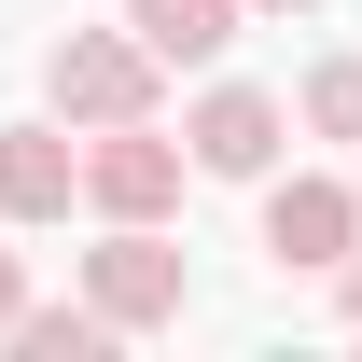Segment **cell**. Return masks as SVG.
Segmentation results:
<instances>
[{"mask_svg": "<svg viewBox=\"0 0 362 362\" xmlns=\"http://www.w3.org/2000/svg\"><path fill=\"white\" fill-rule=\"evenodd\" d=\"M349 237H362V195H349V181H279V195H265V251H279V265H349Z\"/></svg>", "mask_w": 362, "mask_h": 362, "instance_id": "5", "label": "cell"}, {"mask_svg": "<svg viewBox=\"0 0 362 362\" xmlns=\"http://www.w3.org/2000/svg\"><path fill=\"white\" fill-rule=\"evenodd\" d=\"M126 42L153 56V70H195V56L237 42V0H126Z\"/></svg>", "mask_w": 362, "mask_h": 362, "instance_id": "7", "label": "cell"}, {"mask_svg": "<svg viewBox=\"0 0 362 362\" xmlns=\"http://www.w3.org/2000/svg\"><path fill=\"white\" fill-rule=\"evenodd\" d=\"M181 293H195V279H181V251L153 223H112L84 251V307L112 320V334H153V320H181Z\"/></svg>", "mask_w": 362, "mask_h": 362, "instance_id": "1", "label": "cell"}, {"mask_svg": "<svg viewBox=\"0 0 362 362\" xmlns=\"http://www.w3.org/2000/svg\"><path fill=\"white\" fill-rule=\"evenodd\" d=\"M42 98L70 126H126V112H153V56H139L126 28H70V42L42 56Z\"/></svg>", "mask_w": 362, "mask_h": 362, "instance_id": "2", "label": "cell"}, {"mask_svg": "<svg viewBox=\"0 0 362 362\" xmlns=\"http://www.w3.org/2000/svg\"><path fill=\"white\" fill-rule=\"evenodd\" d=\"M14 307H28V265H14V251H0V334H14Z\"/></svg>", "mask_w": 362, "mask_h": 362, "instance_id": "10", "label": "cell"}, {"mask_svg": "<svg viewBox=\"0 0 362 362\" xmlns=\"http://www.w3.org/2000/svg\"><path fill=\"white\" fill-rule=\"evenodd\" d=\"M181 153H195L209 181H265V168H279V98L209 84V98H195V126H181Z\"/></svg>", "mask_w": 362, "mask_h": 362, "instance_id": "4", "label": "cell"}, {"mask_svg": "<svg viewBox=\"0 0 362 362\" xmlns=\"http://www.w3.org/2000/svg\"><path fill=\"white\" fill-rule=\"evenodd\" d=\"M307 126H320V139H362V56L307 70Z\"/></svg>", "mask_w": 362, "mask_h": 362, "instance_id": "9", "label": "cell"}, {"mask_svg": "<svg viewBox=\"0 0 362 362\" xmlns=\"http://www.w3.org/2000/svg\"><path fill=\"white\" fill-rule=\"evenodd\" d=\"M265 14H307V0H265Z\"/></svg>", "mask_w": 362, "mask_h": 362, "instance_id": "12", "label": "cell"}, {"mask_svg": "<svg viewBox=\"0 0 362 362\" xmlns=\"http://www.w3.org/2000/svg\"><path fill=\"white\" fill-rule=\"evenodd\" d=\"M14 349H28V362H98L112 320H98V307H14Z\"/></svg>", "mask_w": 362, "mask_h": 362, "instance_id": "8", "label": "cell"}, {"mask_svg": "<svg viewBox=\"0 0 362 362\" xmlns=\"http://www.w3.org/2000/svg\"><path fill=\"white\" fill-rule=\"evenodd\" d=\"M84 195L112 209V223H168V209H181V139H153V112L98 126L84 139Z\"/></svg>", "mask_w": 362, "mask_h": 362, "instance_id": "3", "label": "cell"}, {"mask_svg": "<svg viewBox=\"0 0 362 362\" xmlns=\"http://www.w3.org/2000/svg\"><path fill=\"white\" fill-rule=\"evenodd\" d=\"M334 293H349V320H362V251H349V265H334Z\"/></svg>", "mask_w": 362, "mask_h": 362, "instance_id": "11", "label": "cell"}, {"mask_svg": "<svg viewBox=\"0 0 362 362\" xmlns=\"http://www.w3.org/2000/svg\"><path fill=\"white\" fill-rule=\"evenodd\" d=\"M70 195H84V153L70 139L56 126H0V223H56Z\"/></svg>", "mask_w": 362, "mask_h": 362, "instance_id": "6", "label": "cell"}]
</instances>
